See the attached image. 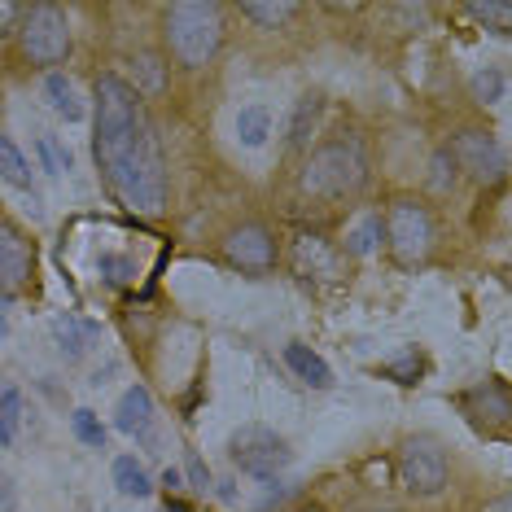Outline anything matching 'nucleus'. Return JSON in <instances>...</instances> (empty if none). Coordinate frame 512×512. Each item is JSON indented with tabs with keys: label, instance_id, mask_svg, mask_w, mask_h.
<instances>
[{
	"label": "nucleus",
	"instance_id": "nucleus-1",
	"mask_svg": "<svg viewBox=\"0 0 512 512\" xmlns=\"http://www.w3.org/2000/svg\"><path fill=\"white\" fill-rule=\"evenodd\" d=\"M92 158L114 202L132 215H158L167 206V158L158 127L136 84L114 71L92 84Z\"/></svg>",
	"mask_w": 512,
	"mask_h": 512
},
{
	"label": "nucleus",
	"instance_id": "nucleus-2",
	"mask_svg": "<svg viewBox=\"0 0 512 512\" xmlns=\"http://www.w3.org/2000/svg\"><path fill=\"white\" fill-rule=\"evenodd\" d=\"M162 40L180 66H211L224 44V9L215 0H180L162 14Z\"/></svg>",
	"mask_w": 512,
	"mask_h": 512
},
{
	"label": "nucleus",
	"instance_id": "nucleus-3",
	"mask_svg": "<svg viewBox=\"0 0 512 512\" xmlns=\"http://www.w3.org/2000/svg\"><path fill=\"white\" fill-rule=\"evenodd\" d=\"M364 184H368V154L359 136H337V141L320 145L298 176V189L307 197H320V202L355 197Z\"/></svg>",
	"mask_w": 512,
	"mask_h": 512
},
{
	"label": "nucleus",
	"instance_id": "nucleus-4",
	"mask_svg": "<svg viewBox=\"0 0 512 512\" xmlns=\"http://www.w3.org/2000/svg\"><path fill=\"white\" fill-rule=\"evenodd\" d=\"M18 49L31 66H62L71 57V22L57 5H31L22 9Z\"/></svg>",
	"mask_w": 512,
	"mask_h": 512
},
{
	"label": "nucleus",
	"instance_id": "nucleus-5",
	"mask_svg": "<svg viewBox=\"0 0 512 512\" xmlns=\"http://www.w3.org/2000/svg\"><path fill=\"white\" fill-rule=\"evenodd\" d=\"M386 241L403 267H416L434 250V215L416 197H394L386 211Z\"/></svg>",
	"mask_w": 512,
	"mask_h": 512
},
{
	"label": "nucleus",
	"instance_id": "nucleus-6",
	"mask_svg": "<svg viewBox=\"0 0 512 512\" xmlns=\"http://www.w3.org/2000/svg\"><path fill=\"white\" fill-rule=\"evenodd\" d=\"M228 456H232V464H237L246 477L272 482V477L281 473L289 460H294V451H289V442L276 434V429H267V425H241L237 434L228 438Z\"/></svg>",
	"mask_w": 512,
	"mask_h": 512
},
{
	"label": "nucleus",
	"instance_id": "nucleus-7",
	"mask_svg": "<svg viewBox=\"0 0 512 512\" xmlns=\"http://www.w3.org/2000/svg\"><path fill=\"white\" fill-rule=\"evenodd\" d=\"M447 473H451L447 447L434 434H416L399 447V477L412 495H438L447 486Z\"/></svg>",
	"mask_w": 512,
	"mask_h": 512
},
{
	"label": "nucleus",
	"instance_id": "nucleus-8",
	"mask_svg": "<svg viewBox=\"0 0 512 512\" xmlns=\"http://www.w3.org/2000/svg\"><path fill=\"white\" fill-rule=\"evenodd\" d=\"M447 149H451L456 167L469 180H477V184H499V180H504L508 154H504V145H499L491 132H482V127H460V132L451 136Z\"/></svg>",
	"mask_w": 512,
	"mask_h": 512
},
{
	"label": "nucleus",
	"instance_id": "nucleus-9",
	"mask_svg": "<svg viewBox=\"0 0 512 512\" xmlns=\"http://www.w3.org/2000/svg\"><path fill=\"white\" fill-rule=\"evenodd\" d=\"M224 254H228L232 267H241V272H254V276L272 272L276 259H281V250H276V237L263 224H254V219H246V224H237V228H228Z\"/></svg>",
	"mask_w": 512,
	"mask_h": 512
},
{
	"label": "nucleus",
	"instance_id": "nucleus-10",
	"mask_svg": "<svg viewBox=\"0 0 512 512\" xmlns=\"http://www.w3.org/2000/svg\"><path fill=\"white\" fill-rule=\"evenodd\" d=\"M36 272V241L22 232L14 219L0 224V285H5V307L14 302V294L31 281Z\"/></svg>",
	"mask_w": 512,
	"mask_h": 512
},
{
	"label": "nucleus",
	"instance_id": "nucleus-11",
	"mask_svg": "<svg viewBox=\"0 0 512 512\" xmlns=\"http://www.w3.org/2000/svg\"><path fill=\"white\" fill-rule=\"evenodd\" d=\"M460 407L469 416H477V421H495V425H508L512 421V394L504 386H495V381H486V386H473L460 399Z\"/></svg>",
	"mask_w": 512,
	"mask_h": 512
},
{
	"label": "nucleus",
	"instance_id": "nucleus-12",
	"mask_svg": "<svg viewBox=\"0 0 512 512\" xmlns=\"http://www.w3.org/2000/svg\"><path fill=\"white\" fill-rule=\"evenodd\" d=\"M149 421H154V394L145 386H127L119 407H114V429L119 434H145Z\"/></svg>",
	"mask_w": 512,
	"mask_h": 512
},
{
	"label": "nucleus",
	"instance_id": "nucleus-13",
	"mask_svg": "<svg viewBox=\"0 0 512 512\" xmlns=\"http://www.w3.org/2000/svg\"><path fill=\"white\" fill-rule=\"evenodd\" d=\"M285 364L294 368V377H298V381H307L311 390H329V386H333V368L324 364V359L311 351V346L289 342V346H285Z\"/></svg>",
	"mask_w": 512,
	"mask_h": 512
},
{
	"label": "nucleus",
	"instance_id": "nucleus-14",
	"mask_svg": "<svg viewBox=\"0 0 512 512\" xmlns=\"http://www.w3.org/2000/svg\"><path fill=\"white\" fill-rule=\"evenodd\" d=\"M110 477H114V486H119L123 499H149V495H154V482H149V473L136 464V456H119V460H114Z\"/></svg>",
	"mask_w": 512,
	"mask_h": 512
},
{
	"label": "nucleus",
	"instance_id": "nucleus-15",
	"mask_svg": "<svg viewBox=\"0 0 512 512\" xmlns=\"http://www.w3.org/2000/svg\"><path fill=\"white\" fill-rule=\"evenodd\" d=\"M44 97H49V106L62 114L66 123H79L84 119V106H79V97H75V84L66 79L62 71H53L49 79H44Z\"/></svg>",
	"mask_w": 512,
	"mask_h": 512
},
{
	"label": "nucleus",
	"instance_id": "nucleus-16",
	"mask_svg": "<svg viewBox=\"0 0 512 512\" xmlns=\"http://www.w3.org/2000/svg\"><path fill=\"white\" fill-rule=\"evenodd\" d=\"M53 337H57V346H62L66 359H79L88 351L92 337H97V329H92V324H79L75 316H57L53 320Z\"/></svg>",
	"mask_w": 512,
	"mask_h": 512
},
{
	"label": "nucleus",
	"instance_id": "nucleus-17",
	"mask_svg": "<svg viewBox=\"0 0 512 512\" xmlns=\"http://www.w3.org/2000/svg\"><path fill=\"white\" fill-rule=\"evenodd\" d=\"M237 136L246 149H259L267 145V136H272V110L267 106H246L237 114Z\"/></svg>",
	"mask_w": 512,
	"mask_h": 512
},
{
	"label": "nucleus",
	"instance_id": "nucleus-18",
	"mask_svg": "<svg viewBox=\"0 0 512 512\" xmlns=\"http://www.w3.org/2000/svg\"><path fill=\"white\" fill-rule=\"evenodd\" d=\"M0 176H5V184H14V189H31V162L22 158L14 136H0Z\"/></svg>",
	"mask_w": 512,
	"mask_h": 512
},
{
	"label": "nucleus",
	"instance_id": "nucleus-19",
	"mask_svg": "<svg viewBox=\"0 0 512 512\" xmlns=\"http://www.w3.org/2000/svg\"><path fill=\"white\" fill-rule=\"evenodd\" d=\"M132 66H136V92L141 97H158L167 88V66H162L158 53H136Z\"/></svg>",
	"mask_w": 512,
	"mask_h": 512
},
{
	"label": "nucleus",
	"instance_id": "nucleus-20",
	"mask_svg": "<svg viewBox=\"0 0 512 512\" xmlns=\"http://www.w3.org/2000/svg\"><path fill=\"white\" fill-rule=\"evenodd\" d=\"M320 110H324V101L316 97V92H307V97L294 106V119H289V145H294V149H302L311 141V127H316Z\"/></svg>",
	"mask_w": 512,
	"mask_h": 512
},
{
	"label": "nucleus",
	"instance_id": "nucleus-21",
	"mask_svg": "<svg viewBox=\"0 0 512 512\" xmlns=\"http://www.w3.org/2000/svg\"><path fill=\"white\" fill-rule=\"evenodd\" d=\"M241 14H246L250 22H259V27H267V31H276L281 22H289L298 14V5H285V0H281V5H276V0H267V5H263V0H246V5H241Z\"/></svg>",
	"mask_w": 512,
	"mask_h": 512
},
{
	"label": "nucleus",
	"instance_id": "nucleus-22",
	"mask_svg": "<svg viewBox=\"0 0 512 512\" xmlns=\"http://www.w3.org/2000/svg\"><path fill=\"white\" fill-rule=\"evenodd\" d=\"M381 241H386V219H381V215H368L364 224H359L351 237H346V250L364 259V254H372V250L381 246Z\"/></svg>",
	"mask_w": 512,
	"mask_h": 512
},
{
	"label": "nucleus",
	"instance_id": "nucleus-23",
	"mask_svg": "<svg viewBox=\"0 0 512 512\" xmlns=\"http://www.w3.org/2000/svg\"><path fill=\"white\" fill-rule=\"evenodd\" d=\"M18 416H22V394L18 386H5L0 390V447H14Z\"/></svg>",
	"mask_w": 512,
	"mask_h": 512
},
{
	"label": "nucleus",
	"instance_id": "nucleus-24",
	"mask_svg": "<svg viewBox=\"0 0 512 512\" xmlns=\"http://www.w3.org/2000/svg\"><path fill=\"white\" fill-rule=\"evenodd\" d=\"M71 429H75V438L84 442V447H106V425H101V416L92 412V407H75V416H71Z\"/></svg>",
	"mask_w": 512,
	"mask_h": 512
},
{
	"label": "nucleus",
	"instance_id": "nucleus-25",
	"mask_svg": "<svg viewBox=\"0 0 512 512\" xmlns=\"http://www.w3.org/2000/svg\"><path fill=\"white\" fill-rule=\"evenodd\" d=\"M469 14L477 22H486V27H495V31H512V5L508 0H473Z\"/></svg>",
	"mask_w": 512,
	"mask_h": 512
},
{
	"label": "nucleus",
	"instance_id": "nucleus-26",
	"mask_svg": "<svg viewBox=\"0 0 512 512\" xmlns=\"http://www.w3.org/2000/svg\"><path fill=\"white\" fill-rule=\"evenodd\" d=\"M469 92H473V101H482V106H495V101L504 97V75H499L495 66H486V71H477L469 79Z\"/></svg>",
	"mask_w": 512,
	"mask_h": 512
},
{
	"label": "nucleus",
	"instance_id": "nucleus-27",
	"mask_svg": "<svg viewBox=\"0 0 512 512\" xmlns=\"http://www.w3.org/2000/svg\"><path fill=\"white\" fill-rule=\"evenodd\" d=\"M456 158H451V149H438L434 162H429V184H434L438 193H447V189H456Z\"/></svg>",
	"mask_w": 512,
	"mask_h": 512
},
{
	"label": "nucleus",
	"instance_id": "nucleus-28",
	"mask_svg": "<svg viewBox=\"0 0 512 512\" xmlns=\"http://www.w3.org/2000/svg\"><path fill=\"white\" fill-rule=\"evenodd\" d=\"M40 162L49 176H62V171H71V149L57 145V136H40Z\"/></svg>",
	"mask_w": 512,
	"mask_h": 512
},
{
	"label": "nucleus",
	"instance_id": "nucleus-29",
	"mask_svg": "<svg viewBox=\"0 0 512 512\" xmlns=\"http://www.w3.org/2000/svg\"><path fill=\"white\" fill-rule=\"evenodd\" d=\"M421 355L416 351H403V359H394V364H386L381 368V377H394L399 386H416V377H421Z\"/></svg>",
	"mask_w": 512,
	"mask_h": 512
},
{
	"label": "nucleus",
	"instance_id": "nucleus-30",
	"mask_svg": "<svg viewBox=\"0 0 512 512\" xmlns=\"http://www.w3.org/2000/svg\"><path fill=\"white\" fill-rule=\"evenodd\" d=\"M97 267H101V276H106V281H114V285H132V281H136V263L123 259V254H101Z\"/></svg>",
	"mask_w": 512,
	"mask_h": 512
},
{
	"label": "nucleus",
	"instance_id": "nucleus-31",
	"mask_svg": "<svg viewBox=\"0 0 512 512\" xmlns=\"http://www.w3.org/2000/svg\"><path fill=\"white\" fill-rule=\"evenodd\" d=\"M189 482L197 486V491H206V486H211V473H206V464H202L197 451H189Z\"/></svg>",
	"mask_w": 512,
	"mask_h": 512
},
{
	"label": "nucleus",
	"instance_id": "nucleus-32",
	"mask_svg": "<svg viewBox=\"0 0 512 512\" xmlns=\"http://www.w3.org/2000/svg\"><path fill=\"white\" fill-rule=\"evenodd\" d=\"M482 512H512V491H508V495L486 499V508H482Z\"/></svg>",
	"mask_w": 512,
	"mask_h": 512
},
{
	"label": "nucleus",
	"instance_id": "nucleus-33",
	"mask_svg": "<svg viewBox=\"0 0 512 512\" xmlns=\"http://www.w3.org/2000/svg\"><path fill=\"white\" fill-rule=\"evenodd\" d=\"M158 512H193V504H184L180 495H167V499H162V508H158Z\"/></svg>",
	"mask_w": 512,
	"mask_h": 512
},
{
	"label": "nucleus",
	"instance_id": "nucleus-34",
	"mask_svg": "<svg viewBox=\"0 0 512 512\" xmlns=\"http://www.w3.org/2000/svg\"><path fill=\"white\" fill-rule=\"evenodd\" d=\"M162 486H167V495H176V491H180V469H167V473H162Z\"/></svg>",
	"mask_w": 512,
	"mask_h": 512
},
{
	"label": "nucleus",
	"instance_id": "nucleus-35",
	"mask_svg": "<svg viewBox=\"0 0 512 512\" xmlns=\"http://www.w3.org/2000/svg\"><path fill=\"white\" fill-rule=\"evenodd\" d=\"M5 512H14V482L5 477Z\"/></svg>",
	"mask_w": 512,
	"mask_h": 512
},
{
	"label": "nucleus",
	"instance_id": "nucleus-36",
	"mask_svg": "<svg viewBox=\"0 0 512 512\" xmlns=\"http://www.w3.org/2000/svg\"><path fill=\"white\" fill-rule=\"evenodd\" d=\"M298 512H320V508H298Z\"/></svg>",
	"mask_w": 512,
	"mask_h": 512
}]
</instances>
